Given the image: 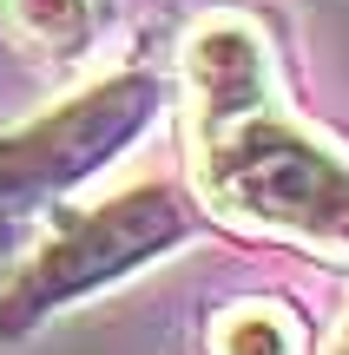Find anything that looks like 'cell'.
Masks as SVG:
<instances>
[{"instance_id": "cell-5", "label": "cell", "mask_w": 349, "mask_h": 355, "mask_svg": "<svg viewBox=\"0 0 349 355\" xmlns=\"http://www.w3.org/2000/svg\"><path fill=\"white\" fill-rule=\"evenodd\" d=\"M0 13L46 53H79L92 40V0H0Z\"/></svg>"}, {"instance_id": "cell-4", "label": "cell", "mask_w": 349, "mask_h": 355, "mask_svg": "<svg viewBox=\"0 0 349 355\" xmlns=\"http://www.w3.org/2000/svg\"><path fill=\"white\" fill-rule=\"evenodd\" d=\"M211 349L218 355H303V322H290L271 303H237L218 316Z\"/></svg>"}, {"instance_id": "cell-6", "label": "cell", "mask_w": 349, "mask_h": 355, "mask_svg": "<svg viewBox=\"0 0 349 355\" xmlns=\"http://www.w3.org/2000/svg\"><path fill=\"white\" fill-rule=\"evenodd\" d=\"M330 355H349V316H343V329H337V343H330Z\"/></svg>"}, {"instance_id": "cell-1", "label": "cell", "mask_w": 349, "mask_h": 355, "mask_svg": "<svg viewBox=\"0 0 349 355\" xmlns=\"http://www.w3.org/2000/svg\"><path fill=\"white\" fill-rule=\"evenodd\" d=\"M185 139L218 217L349 257V158L277 105L271 53L244 13H211L185 40Z\"/></svg>"}, {"instance_id": "cell-3", "label": "cell", "mask_w": 349, "mask_h": 355, "mask_svg": "<svg viewBox=\"0 0 349 355\" xmlns=\"http://www.w3.org/2000/svg\"><path fill=\"white\" fill-rule=\"evenodd\" d=\"M158 112L152 73H119L79 99L53 105L46 119L0 139V217H33L60 204L73 184H86L99 165H112Z\"/></svg>"}, {"instance_id": "cell-2", "label": "cell", "mask_w": 349, "mask_h": 355, "mask_svg": "<svg viewBox=\"0 0 349 355\" xmlns=\"http://www.w3.org/2000/svg\"><path fill=\"white\" fill-rule=\"evenodd\" d=\"M185 230H191L185 198L165 191V184H132V191H119V198L92 204L86 217H73V224L20 270V283H13L7 303H0V329L7 336L33 329L40 316H53V309L105 290V283H119L126 270L152 263V257H165Z\"/></svg>"}]
</instances>
